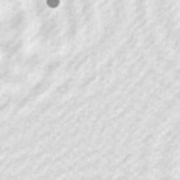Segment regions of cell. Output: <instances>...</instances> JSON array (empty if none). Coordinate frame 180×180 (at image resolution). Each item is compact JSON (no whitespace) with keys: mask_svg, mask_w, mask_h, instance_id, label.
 I'll list each match as a JSON object with an SVG mask.
<instances>
[{"mask_svg":"<svg viewBox=\"0 0 180 180\" xmlns=\"http://www.w3.org/2000/svg\"><path fill=\"white\" fill-rule=\"evenodd\" d=\"M59 0H47V5L51 8H55L59 5Z\"/></svg>","mask_w":180,"mask_h":180,"instance_id":"1","label":"cell"}]
</instances>
